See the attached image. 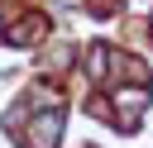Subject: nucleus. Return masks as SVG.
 Masks as SVG:
<instances>
[{
	"mask_svg": "<svg viewBox=\"0 0 153 148\" xmlns=\"http://www.w3.org/2000/svg\"><path fill=\"white\" fill-rule=\"evenodd\" d=\"M57 129H62V115H43V119H38V129H33V143H38V148H48V143L57 138Z\"/></svg>",
	"mask_w": 153,
	"mask_h": 148,
	"instance_id": "f257e3e1",
	"label": "nucleus"
}]
</instances>
